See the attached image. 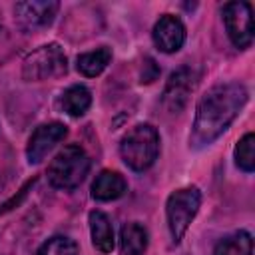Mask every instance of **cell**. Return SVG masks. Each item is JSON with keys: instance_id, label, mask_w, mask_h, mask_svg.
Instances as JSON below:
<instances>
[{"instance_id": "obj_1", "label": "cell", "mask_w": 255, "mask_h": 255, "mask_svg": "<svg viewBox=\"0 0 255 255\" xmlns=\"http://www.w3.org/2000/svg\"><path fill=\"white\" fill-rule=\"evenodd\" d=\"M247 88L239 82L219 84L205 92L195 110L189 143L193 147H205L213 143L239 116V112L247 104Z\"/></svg>"}, {"instance_id": "obj_2", "label": "cell", "mask_w": 255, "mask_h": 255, "mask_svg": "<svg viewBox=\"0 0 255 255\" xmlns=\"http://www.w3.org/2000/svg\"><path fill=\"white\" fill-rule=\"evenodd\" d=\"M122 159L133 171H145L153 165L159 153V133L151 124L133 126L120 143Z\"/></svg>"}, {"instance_id": "obj_3", "label": "cell", "mask_w": 255, "mask_h": 255, "mask_svg": "<svg viewBox=\"0 0 255 255\" xmlns=\"http://www.w3.org/2000/svg\"><path fill=\"white\" fill-rule=\"evenodd\" d=\"M90 171V157L78 145L70 143L58 151V155L48 165V181L58 189H74L78 187Z\"/></svg>"}, {"instance_id": "obj_4", "label": "cell", "mask_w": 255, "mask_h": 255, "mask_svg": "<svg viewBox=\"0 0 255 255\" xmlns=\"http://www.w3.org/2000/svg\"><path fill=\"white\" fill-rule=\"evenodd\" d=\"M66 72H68V60H66L64 50L56 42L40 46L38 50L28 54L22 64V76L28 82L60 78Z\"/></svg>"}, {"instance_id": "obj_5", "label": "cell", "mask_w": 255, "mask_h": 255, "mask_svg": "<svg viewBox=\"0 0 255 255\" xmlns=\"http://www.w3.org/2000/svg\"><path fill=\"white\" fill-rule=\"evenodd\" d=\"M199 205H201V191L197 187H181L167 197L165 213H167V227L173 237V243L181 241L189 223L197 215Z\"/></svg>"}, {"instance_id": "obj_6", "label": "cell", "mask_w": 255, "mask_h": 255, "mask_svg": "<svg viewBox=\"0 0 255 255\" xmlns=\"http://www.w3.org/2000/svg\"><path fill=\"white\" fill-rule=\"evenodd\" d=\"M223 22L227 34L237 48H247L253 42V10L249 2H227L223 6Z\"/></svg>"}, {"instance_id": "obj_7", "label": "cell", "mask_w": 255, "mask_h": 255, "mask_svg": "<svg viewBox=\"0 0 255 255\" xmlns=\"http://www.w3.org/2000/svg\"><path fill=\"white\" fill-rule=\"evenodd\" d=\"M66 135H68V129L60 122H50V124L38 126L34 129V133L30 135L28 145H26L28 161L30 163H40L56 147V143H60Z\"/></svg>"}, {"instance_id": "obj_8", "label": "cell", "mask_w": 255, "mask_h": 255, "mask_svg": "<svg viewBox=\"0 0 255 255\" xmlns=\"http://www.w3.org/2000/svg\"><path fill=\"white\" fill-rule=\"evenodd\" d=\"M153 44L165 54L177 52L185 42V26L173 14H163L153 26Z\"/></svg>"}, {"instance_id": "obj_9", "label": "cell", "mask_w": 255, "mask_h": 255, "mask_svg": "<svg viewBox=\"0 0 255 255\" xmlns=\"http://www.w3.org/2000/svg\"><path fill=\"white\" fill-rule=\"evenodd\" d=\"M60 4L54 0H40V2H18L14 12L18 22L24 28H46L52 24L54 16L58 14Z\"/></svg>"}, {"instance_id": "obj_10", "label": "cell", "mask_w": 255, "mask_h": 255, "mask_svg": "<svg viewBox=\"0 0 255 255\" xmlns=\"http://www.w3.org/2000/svg\"><path fill=\"white\" fill-rule=\"evenodd\" d=\"M195 82H193V74L189 68H179L177 72H173L167 80V86L163 90V106L177 114L183 110V106L187 104L189 92L193 90Z\"/></svg>"}, {"instance_id": "obj_11", "label": "cell", "mask_w": 255, "mask_h": 255, "mask_svg": "<svg viewBox=\"0 0 255 255\" xmlns=\"http://www.w3.org/2000/svg\"><path fill=\"white\" fill-rule=\"evenodd\" d=\"M126 189H128V181L124 179L122 173L104 169L92 183V197L98 201H112L122 197Z\"/></svg>"}, {"instance_id": "obj_12", "label": "cell", "mask_w": 255, "mask_h": 255, "mask_svg": "<svg viewBox=\"0 0 255 255\" xmlns=\"http://www.w3.org/2000/svg\"><path fill=\"white\" fill-rule=\"evenodd\" d=\"M90 231H92V243L100 253H112L114 249V227L110 223V217L104 211H92L90 213Z\"/></svg>"}, {"instance_id": "obj_13", "label": "cell", "mask_w": 255, "mask_h": 255, "mask_svg": "<svg viewBox=\"0 0 255 255\" xmlns=\"http://www.w3.org/2000/svg\"><path fill=\"white\" fill-rule=\"evenodd\" d=\"M60 106L62 110L72 116V118H80L88 112V108L92 106V94L86 86L82 84H74L70 86L64 94H62V100H60Z\"/></svg>"}, {"instance_id": "obj_14", "label": "cell", "mask_w": 255, "mask_h": 255, "mask_svg": "<svg viewBox=\"0 0 255 255\" xmlns=\"http://www.w3.org/2000/svg\"><path fill=\"white\" fill-rule=\"evenodd\" d=\"M120 247H122V255H141L147 247L145 227L135 221L126 223L120 233Z\"/></svg>"}, {"instance_id": "obj_15", "label": "cell", "mask_w": 255, "mask_h": 255, "mask_svg": "<svg viewBox=\"0 0 255 255\" xmlns=\"http://www.w3.org/2000/svg\"><path fill=\"white\" fill-rule=\"evenodd\" d=\"M110 60H112V50L110 48H106V46L96 48L92 52H86V54L78 56V72L86 78H96L108 68Z\"/></svg>"}, {"instance_id": "obj_16", "label": "cell", "mask_w": 255, "mask_h": 255, "mask_svg": "<svg viewBox=\"0 0 255 255\" xmlns=\"http://www.w3.org/2000/svg\"><path fill=\"white\" fill-rule=\"evenodd\" d=\"M251 253H253V239L243 229L223 237L213 249V255H251Z\"/></svg>"}, {"instance_id": "obj_17", "label": "cell", "mask_w": 255, "mask_h": 255, "mask_svg": "<svg viewBox=\"0 0 255 255\" xmlns=\"http://www.w3.org/2000/svg\"><path fill=\"white\" fill-rule=\"evenodd\" d=\"M235 163L239 169L251 173L255 169V135L245 133L235 145Z\"/></svg>"}, {"instance_id": "obj_18", "label": "cell", "mask_w": 255, "mask_h": 255, "mask_svg": "<svg viewBox=\"0 0 255 255\" xmlns=\"http://www.w3.org/2000/svg\"><path fill=\"white\" fill-rule=\"evenodd\" d=\"M38 255H78V245L70 237L56 235V237H50L46 243H42V247L38 249Z\"/></svg>"}]
</instances>
